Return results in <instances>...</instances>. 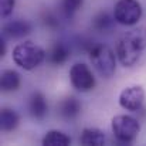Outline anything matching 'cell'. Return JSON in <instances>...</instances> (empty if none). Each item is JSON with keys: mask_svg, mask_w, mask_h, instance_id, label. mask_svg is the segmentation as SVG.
<instances>
[{"mask_svg": "<svg viewBox=\"0 0 146 146\" xmlns=\"http://www.w3.org/2000/svg\"><path fill=\"white\" fill-rule=\"evenodd\" d=\"M146 48V37L142 31H129L119 40L116 46V55L123 67H133L139 62Z\"/></svg>", "mask_w": 146, "mask_h": 146, "instance_id": "obj_1", "label": "cell"}, {"mask_svg": "<svg viewBox=\"0 0 146 146\" xmlns=\"http://www.w3.org/2000/svg\"><path fill=\"white\" fill-rule=\"evenodd\" d=\"M11 57L16 65H19L20 68L26 71H31L44 61L46 51L43 50V47H40L38 44L33 41H24V43L17 44L13 48Z\"/></svg>", "mask_w": 146, "mask_h": 146, "instance_id": "obj_2", "label": "cell"}, {"mask_svg": "<svg viewBox=\"0 0 146 146\" xmlns=\"http://www.w3.org/2000/svg\"><path fill=\"white\" fill-rule=\"evenodd\" d=\"M116 54L104 44H95L90 48V60L97 72L104 78H111L116 71Z\"/></svg>", "mask_w": 146, "mask_h": 146, "instance_id": "obj_3", "label": "cell"}, {"mask_svg": "<svg viewBox=\"0 0 146 146\" xmlns=\"http://www.w3.org/2000/svg\"><path fill=\"white\" fill-rule=\"evenodd\" d=\"M112 133L121 143H131L133 142L139 132H141V123L138 119L129 115H116L112 118Z\"/></svg>", "mask_w": 146, "mask_h": 146, "instance_id": "obj_4", "label": "cell"}, {"mask_svg": "<svg viewBox=\"0 0 146 146\" xmlns=\"http://www.w3.org/2000/svg\"><path fill=\"white\" fill-rule=\"evenodd\" d=\"M142 13L143 9L138 0H118L113 7V19L122 26H135Z\"/></svg>", "mask_w": 146, "mask_h": 146, "instance_id": "obj_5", "label": "cell"}, {"mask_svg": "<svg viewBox=\"0 0 146 146\" xmlns=\"http://www.w3.org/2000/svg\"><path fill=\"white\" fill-rule=\"evenodd\" d=\"M70 81H71V85L80 92H88V91L94 90L97 85L92 71L84 62H77L71 67Z\"/></svg>", "mask_w": 146, "mask_h": 146, "instance_id": "obj_6", "label": "cell"}, {"mask_svg": "<svg viewBox=\"0 0 146 146\" xmlns=\"http://www.w3.org/2000/svg\"><path fill=\"white\" fill-rule=\"evenodd\" d=\"M145 101V91L141 85H132L125 88L119 95V105L132 112H138Z\"/></svg>", "mask_w": 146, "mask_h": 146, "instance_id": "obj_7", "label": "cell"}, {"mask_svg": "<svg viewBox=\"0 0 146 146\" xmlns=\"http://www.w3.org/2000/svg\"><path fill=\"white\" fill-rule=\"evenodd\" d=\"M31 33V24L26 20H13L3 26V36L9 38H23Z\"/></svg>", "mask_w": 146, "mask_h": 146, "instance_id": "obj_8", "label": "cell"}, {"mask_svg": "<svg viewBox=\"0 0 146 146\" xmlns=\"http://www.w3.org/2000/svg\"><path fill=\"white\" fill-rule=\"evenodd\" d=\"M80 112H81V102L77 98L68 97L58 104V113L65 121L75 119L80 115Z\"/></svg>", "mask_w": 146, "mask_h": 146, "instance_id": "obj_9", "label": "cell"}, {"mask_svg": "<svg viewBox=\"0 0 146 146\" xmlns=\"http://www.w3.org/2000/svg\"><path fill=\"white\" fill-rule=\"evenodd\" d=\"M29 111H30V115L34 119H38V121L44 119V116L48 112V105H47V101H46V98L41 92H34L30 97Z\"/></svg>", "mask_w": 146, "mask_h": 146, "instance_id": "obj_10", "label": "cell"}, {"mask_svg": "<svg viewBox=\"0 0 146 146\" xmlns=\"http://www.w3.org/2000/svg\"><path fill=\"white\" fill-rule=\"evenodd\" d=\"M80 142L85 146H102L106 142V136L98 128H85L81 133Z\"/></svg>", "mask_w": 146, "mask_h": 146, "instance_id": "obj_11", "label": "cell"}, {"mask_svg": "<svg viewBox=\"0 0 146 146\" xmlns=\"http://www.w3.org/2000/svg\"><path fill=\"white\" fill-rule=\"evenodd\" d=\"M20 75L17 71L13 70H4L0 74V88L3 92H11V91H17L20 87Z\"/></svg>", "mask_w": 146, "mask_h": 146, "instance_id": "obj_12", "label": "cell"}, {"mask_svg": "<svg viewBox=\"0 0 146 146\" xmlns=\"http://www.w3.org/2000/svg\"><path fill=\"white\" fill-rule=\"evenodd\" d=\"M20 118L16 111L10 108H3L0 112V129L3 132H11L19 126Z\"/></svg>", "mask_w": 146, "mask_h": 146, "instance_id": "obj_13", "label": "cell"}, {"mask_svg": "<svg viewBox=\"0 0 146 146\" xmlns=\"http://www.w3.org/2000/svg\"><path fill=\"white\" fill-rule=\"evenodd\" d=\"M70 57V48L67 44L58 41L55 43L51 50L48 51V61L52 65H61L67 61V58Z\"/></svg>", "mask_w": 146, "mask_h": 146, "instance_id": "obj_14", "label": "cell"}, {"mask_svg": "<svg viewBox=\"0 0 146 146\" xmlns=\"http://www.w3.org/2000/svg\"><path fill=\"white\" fill-rule=\"evenodd\" d=\"M41 143L44 146H68L71 145V138L61 131H48Z\"/></svg>", "mask_w": 146, "mask_h": 146, "instance_id": "obj_15", "label": "cell"}, {"mask_svg": "<svg viewBox=\"0 0 146 146\" xmlns=\"http://www.w3.org/2000/svg\"><path fill=\"white\" fill-rule=\"evenodd\" d=\"M113 20H115V19H113ZM113 20L109 17L108 13H99L98 16H95L92 26H94V29L98 30V31H106V30H109V29L112 27Z\"/></svg>", "mask_w": 146, "mask_h": 146, "instance_id": "obj_16", "label": "cell"}, {"mask_svg": "<svg viewBox=\"0 0 146 146\" xmlns=\"http://www.w3.org/2000/svg\"><path fill=\"white\" fill-rule=\"evenodd\" d=\"M84 0H62L61 1V7L62 11L67 17H72L82 6Z\"/></svg>", "mask_w": 146, "mask_h": 146, "instance_id": "obj_17", "label": "cell"}, {"mask_svg": "<svg viewBox=\"0 0 146 146\" xmlns=\"http://www.w3.org/2000/svg\"><path fill=\"white\" fill-rule=\"evenodd\" d=\"M14 4H16L14 0H0V16L3 19L9 17L14 9Z\"/></svg>", "mask_w": 146, "mask_h": 146, "instance_id": "obj_18", "label": "cell"}, {"mask_svg": "<svg viewBox=\"0 0 146 146\" xmlns=\"http://www.w3.org/2000/svg\"><path fill=\"white\" fill-rule=\"evenodd\" d=\"M6 54V43L3 40V37L0 38V57H3Z\"/></svg>", "mask_w": 146, "mask_h": 146, "instance_id": "obj_19", "label": "cell"}]
</instances>
